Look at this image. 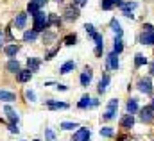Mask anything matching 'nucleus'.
Wrapping results in <instances>:
<instances>
[{"label": "nucleus", "mask_w": 154, "mask_h": 141, "mask_svg": "<svg viewBox=\"0 0 154 141\" xmlns=\"http://www.w3.org/2000/svg\"><path fill=\"white\" fill-rule=\"evenodd\" d=\"M48 29V22H47V14L39 9L38 13L34 14V31H38V32H41V31H47Z\"/></svg>", "instance_id": "obj_1"}, {"label": "nucleus", "mask_w": 154, "mask_h": 141, "mask_svg": "<svg viewBox=\"0 0 154 141\" xmlns=\"http://www.w3.org/2000/svg\"><path fill=\"white\" fill-rule=\"evenodd\" d=\"M116 107H118V100H116V98L109 100V104H108V109H106V112H104V120H113V118H115Z\"/></svg>", "instance_id": "obj_2"}, {"label": "nucleus", "mask_w": 154, "mask_h": 141, "mask_svg": "<svg viewBox=\"0 0 154 141\" xmlns=\"http://www.w3.org/2000/svg\"><path fill=\"white\" fill-rule=\"evenodd\" d=\"M79 7H74V5H68L66 9H65V20H68V22H74L79 18Z\"/></svg>", "instance_id": "obj_3"}, {"label": "nucleus", "mask_w": 154, "mask_h": 141, "mask_svg": "<svg viewBox=\"0 0 154 141\" xmlns=\"http://www.w3.org/2000/svg\"><path fill=\"white\" fill-rule=\"evenodd\" d=\"M138 89H140L142 93L151 95V93H152V84H151V79H142V80L138 82Z\"/></svg>", "instance_id": "obj_4"}, {"label": "nucleus", "mask_w": 154, "mask_h": 141, "mask_svg": "<svg viewBox=\"0 0 154 141\" xmlns=\"http://www.w3.org/2000/svg\"><path fill=\"white\" fill-rule=\"evenodd\" d=\"M4 112L7 114V118H9V122H11V123H18L20 116H18V112H16V111H14L11 106H5V107H4Z\"/></svg>", "instance_id": "obj_5"}, {"label": "nucleus", "mask_w": 154, "mask_h": 141, "mask_svg": "<svg viewBox=\"0 0 154 141\" xmlns=\"http://www.w3.org/2000/svg\"><path fill=\"white\" fill-rule=\"evenodd\" d=\"M122 4H124V0H102V2H100V7H102L104 11H109V9H113L115 5L120 7Z\"/></svg>", "instance_id": "obj_6"}, {"label": "nucleus", "mask_w": 154, "mask_h": 141, "mask_svg": "<svg viewBox=\"0 0 154 141\" xmlns=\"http://www.w3.org/2000/svg\"><path fill=\"white\" fill-rule=\"evenodd\" d=\"M152 118H154V114H152V107L149 106V107H143L142 109V114H140V120L142 122H152Z\"/></svg>", "instance_id": "obj_7"}, {"label": "nucleus", "mask_w": 154, "mask_h": 141, "mask_svg": "<svg viewBox=\"0 0 154 141\" xmlns=\"http://www.w3.org/2000/svg\"><path fill=\"white\" fill-rule=\"evenodd\" d=\"M25 22H27V13H18L16 18H14V27L16 29H23Z\"/></svg>", "instance_id": "obj_8"}, {"label": "nucleus", "mask_w": 154, "mask_h": 141, "mask_svg": "<svg viewBox=\"0 0 154 141\" xmlns=\"http://www.w3.org/2000/svg\"><path fill=\"white\" fill-rule=\"evenodd\" d=\"M120 125H122V129H131L133 125H134V116L129 112V114H125L122 120H120Z\"/></svg>", "instance_id": "obj_9"}, {"label": "nucleus", "mask_w": 154, "mask_h": 141, "mask_svg": "<svg viewBox=\"0 0 154 141\" xmlns=\"http://www.w3.org/2000/svg\"><path fill=\"white\" fill-rule=\"evenodd\" d=\"M90 140V130L88 129H79L74 134V141H88Z\"/></svg>", "instance_id": "obj_10"}, {"label": "nucleus", "mask_w": 154, "mask_h": 141, "mask_svg": "<svg viewBox=\"0 0 154 141\" xmlns=\"http://www.w3.org/2000/svg\"><path fill=\"white\" fill-rule=\"evenodd\" d=\"M5 68H7V71H11V73H18V71L22 70V66H20V63L16 59H9L7 64H5Z\"/></svg>", "instance_id": "obj_11"}, {"label": "nucleus", "mask_w": 154, "mask_h": 141, "mask_svg": "<svg viewBox=\"0 0 154 141\" xmlns=\"http://www.w3.org/2000/svg\"><path fill=\"white\" fill-rule=\"evenodd\" d=\"M90 82H91V70L90 68H84V71L81 73V86L86 88Z\"/></svg>", "instance_id": "obj_12"}, {"label": "nucleus", "mask_w": 154, "mask_h": 141, "mask_svg": "<svg viewBox=\"0 0 154 141\" xmlns=\"http://www.w3.org/2000/svg\"><path fill=\"white\" fill-rule=\"evenodd\" d=\"M0 100H2V102H14V100H16V95L11 93V91L0 89Z\"/></svg>", "instance_id": "obj_13"}, {"label": "nucleus", "mask_w": 154, "mask_h": 141, "mask_svg": "<svg viewBox=\"0 0 154 141\" xmlns=\"http://www.w3.org/2000/svg\"><path fill=\"white\" fill-rule=\"evenodd\" d=\"M93 39H95V45H97L95 54H97V56H100V52H102V48H104V38H102V34H99V32H97Z\"/></svg>", "instance_id": "obj_14"}, {"label": "nucleus", "mask_w": 154, "mask_h": 141, "mask_svg": "<svg viewBox=\"0 0 154 141\" xmlns=\"http://www.w3.org/2000/svg\"><path fill=\"white\" fill-rule=\"evenodd\" d=\"M108 66H109L111 70H116V68H118V54H116V52H111V54L108 56Z\"/></svg>", "instance_id": "obj_15"}, {"label": "nucleus", "mask_w": 154, "mask_h": 141, "mask_svg": "<svg viewBox=\"0 0 154 141\" xmlns=\"http://www.w3.org/2000/svg\"><path fill=\"white\" fill-rule=\"evenodd\" d=\"M39 64H41V61H39L38 57H29L27 59V66H29V70L32 71V73L39 70Z\"/></svg>", "instance_id": "obj_16"}, {"label": "nucleus", "mask_w": 154, "mask_h": 141, "mask_svg": "<svg viewBox=\"0 0 154 141\" xmlns=\"http://www.w3.org/2000/svg\"><path fill=\"white\" fill-rule=\"evenodd\" d=\"M4 52H5L7 57H13V56H16L20 52V46L18 45H7V46H4Z\"/></svg>", "instance_id": "obj_17"}, {"label": "nucleus", "mask_w": 154, "mask_h": 141, "mask_svg": "<svg viewBox=\"0 0 154 141\" xmlns=\"http://www.w3.org/2000/svg\"><path fill=\"white\" fill-rule=\"evenodd\" d=\"M109 80H111V79H109V75H104V77L100 79V82H99V88H97V91H99V93H106Z\"/></svg>", "instance_id": "obj_18"}, {"label": "nucleus", "mask_w": 154, "mask_h": 141, "mask_svg": "<svg viewBox=\"0 0 154 141\" xmlns=\"http://www.w3.org/2000/svg\"><path fill=\"white\" fill-rule=\"evenodd\" d=\"M31 77H32V71L31 70H20L18 71V80L20 82H27V80H31Z\"/></svg>", "instance_id": "obj_19"}, {"label": "nucleus", "mask_w": 154, "mask_h": 141, "mask_svg": "<svg viewBox=\"0 0 154 141\" xmlns=\"http://www.w3.org/2000/svg\"><path fill=\"white\" fill-rule=\"evenodd\" d=\"M39 7H41V5H39L38 2H34V0H31V2H29V5H27V13L34 16V14H36V13L39 11Z\"/></svg>", "instance_id": "obj_20"}, {"label": "nucleus", "mask_w": 154, "mask_h": 141, "mask_svg": "<svg viewBox=\"0 0 154 141\" xmlns=\"http://www.w3.org/2000/svg\"><path fill=\"white\" fill-rule=\"evenodd\" d=\"M74 68H75V63H74V61H66V63L59 68V73H70Z\"/></svg>", "instance_id": "obj_21"}, {"label": "nucleus", "mask_w": 154, "mask_h": 141, "mask_svg": "<svg viewBox=\"0 0 154 141\" xmlns=\"http://www.w3.org/2000/svg\"><path fill=\"white\" fill-rule=\"evenodd\" d=\"M23 39L25 41H36L38 39V31H34V29L32 31H25L23 32Z\"/></svg>", "instance_id": "obj_22"}, {"label": "nucleus", "mask_w": 154, "mask_h": 141, "mask_svg": "<svg viewBox=\"0 0 154 141\" xmlns=\"http://www.w3.org/2000/svg\"><path fill=\"white\" fill-rule=\"evenodd\" d=\"M79 109H86V107H91V98H90V95H84L82 98H81V102L77 104Z\"/></svg>", "instance_id": "obj_23"}, {"label": "nucleus", "mask_w": 154, "mask_h": 141, "mask_svg": "<svg viewBox=\"0 0 154 141\" xmlns=\"http://www.w3.org/2000/svg\"><path fill=\"white\" fill-rule=\"evenodd\" d=\"M47 106L50 107V109H66L68 104H65V102H54V100H47Z\"/></svg>", "instance_id": "obj_24"}, {"label": "nucleus", "mask_w": 154, "mask_h": 141, "mask_svg": "<svg viewBox=\"0 0 154 141\" xmlns=\"http://www.w3.org/2000/svg\"><path fill=\"white\" fill-rule=\"evenodd\" d=\"M142 43L143 45H154V32H143Z\"/></svg>", "instance_id": "obj_25"}, {"label": "nucleus", "mask_w": 154, "mask_h": 141, "mask_svg": "<svg viewBox=\"0 0 154 141\" xmlns=\"http://www.w3.org/2000/svg\"><path fill=\"white\" fill-rule=\"evenodd\" d=\"M127 112H131V114H134L136 111H138V102H136V98H131L129 102H127Z\"/></svg>", "instance_id": "obj_26"}, {"label": "nucleus", "mask_w": 154, "mask_h": 141, "mask_svg": "<svg viewBox=\"0 0 154 141\" xmlns=\"http://www.w3.org/2000/svg\"><path fill=\"white\" fill-rule=\"evenodd\" d=\"M147 63V59H145V56H142V54H136L134 56V66L136 68H140V66H143Z\"/></svg>", "instance_id": "obj_27"}, {"label": "nucleus", "mask_w": 154, "mask_h": 141, "mask_svg": "<svg viewBox=\"0 0 154 141\" xmlns=\"http://www.w3.org/2000/svg\"><path fill=\"white\" fill-rule=\"evenodd\" d=\"M122 50H124V45H122V38H120V36H116V39H115V46H113V52L120 54Z\"/></svg>", "instance_id": "obj_28"}, {"label": "nucleus", "mask_w": 154, "mask_h": 141, "mask_svg": "<svg viewBox=\"0 0 154 141\" xmlns=\"http://www.w3.org/2000/svg\"><path fill=\"white\" fill-rule=\"evenodd\" d=\"M47 22H48V27H50V25H59V22H61V20H59V16H57V14H48Z\"/></svg>", "instance_id": "obj_29"}, {"label": "nucleus", "mask_w": 154, "mask_h": 141, "mask_svg": "<svg viewBox=\"0 0 154 141\" xmlns=\"http://www.w3.org/2000/svg\"><path fill=\"white\" fill-rule=\"evenodd\" d=\"M111 29H113V32H115L116 36L122 38V29H120V23H118L116 20H111Z\"/></svg>", "instance_id": "obj_30"}, {"label": "nucleus", "mask_w": 154, "mask_h": 141, "mask_svg": "<svg viewBox=\"0 0 154 141\" xmlns=\"http://www.w3.org/2000/svg\"><path fill=\"white\" fill-rule=\"evenodd\" d=\"M61 129L72 130V129H79V125H77V123H72V122H63V123H61Z\"/></svg>", "instance_id": "obj_31"}, {"label": "nucleus", "mask_w": 154, "mask_h": 141, "mask_svg": "<svg viewBox=\"0 0 154 141\" xmlns=\"http://www.w3.org/2000/svg\"><path fill=\"white\" fill-rule=\"evenodd\" d=\"M120 7H122V11H133L136 7V2H124Z\"/></svg>", "instance_id": "obj_32"}, {"label": "nucleus", "mask_w": 154, "mask_h": 141, "mask_svg": "<svg viewBox=\"0 0 154 141\" xmlns=\"http://www.w3.org/2000/svg\"><path fill=\"white\" fill-rule=\"evenodd\" d=\"M100 136L111 138V136H113V129H111V127H102V129H100Z\"/></svg>", "instance_id": "obj_33"}, {"label": "nucleus", "mask_w": 154, "mask_h": 141, "mask_svg": "<svg viewBox=\"0 0 154 141\" xmlns=\"http://www.w3.org/2000/svg\"><path fill=\"white\" fill-rule=\"evenodd\" d=\"M25 98H27L29 102H36V93H34L32 89H25Z\"/></svg>", "instance_id": "obj_34"}, {"label": "nucleus", "mask_w": 154, "mask_h": 141, "mask_svg": "<svg viewBox=\"0 0 154 141\" xmlns=\"http://www.w3.org/2000/svg\"><path fill=\"white\" fill-rule=\"evenodd\" d=\"M75 41H77L75 34H68L66 38H65V45H75Z\"/></svg>", "instance_id": "obj_35"}, {"label": "nucleus", "mask_w": 154, "mask_h": 141, "mask_svg": "<svg viewBox=\"0 0 154 141\" xmlns=\"http://www.w3.org/2000/svg\"><path fill=\"white\" fill-rule=\"evenodd\" d=\"M84 29H86V32H88V36L95 38V34H97V32H95V27H93L91 23H86V25H84Z\"/></svg>", "instance_id": "obj_36"}, {"label": "nucleus", "mask_w": 154, "mask_h": 141, "mask_svg": "<svg viewBox=\"0 0 154 141\" xmlns=\"http://www.w3.org/2000/svg\"><path fill=\"white\" fill-rule=\"evenodd\" d=\"M45 138H47V141H56V134L50 129H45Z\"/></svg>", "instance_id": "obj_37"}, {"label": "nucleus", "mask_w": 154, "mask_h": 141, "mask_svg": "<svg viewBox=\"0 0 154 141\" xmlns=\"http://www.w3.org/2000/svg\"><path fill=\"white\" fill-rule=\"evenodd\" d=\"M56 39V34H50V32H47V34H43V41H45V45H48L50 41H54Z\"/></svg>", "instance_id": "obj_38"}, {"label": "nucleus", "mask_w": 154, "mask_h": 141, "mask_svg": "<svg viewBox=\"0 0 154 141\" xmlns=\"http://www.w3.org/2000/svg\"><path fill=\"white\" fill-rule=\"evenodd\" d=\"M9 132H11V134H18V132H20V129L16 127V123H11V125H9Z\"/></svg>", "instance_id": "obj_39"}, {"label": "nucleus", "mask_w": 154, "mask_h": 141, "mask_svg": "<svg viewBox=\"0 0 154 141\" xmlns=\"http://www.w3.org/2000/svg\"><path fill=\"white\" fill-rule=\"evenodd\" d=\"M57 52H59V46H57V48H54V50H50V52L47 54V57H45V59H52V57H54Z\"/></svg>", "instance_id": "obj_40"}, {"label": "nucleus", "mask_w": 154, "mask_h": 141, "mask_svg": "<svg viewBox=\"0 0 154 141\" xmlns=\"http://www.w3.org/2000/svg\"><path fill=\"white\" fill-rule=\"evenodd\" d=\"M143 29H145V32H154V27L151 23H147V25H143Z\"/></svg>", "instance_id": "obj_41"}, {"label": "nucleus", "mask_w": 154, "mask_h": 141, "mask_svg": "<svg viewBox=\"0 0 154 141\" xmlns=\"http://www.w3.org/2000/svg\"><path fill=\"white\" fill-rule=\"evenodd\" d=\"M56 88H57L59 91H65V89H66V86H65V84H56Z\"/></svg>", "instance_id": "obj_42"}, {"label": "nucleus", "mask_w": 154, "mask_h": 141, "mask_svg": "<svg viewBox=\"0 0 154 141\" xmlns=\"http://www.w3.org/2000/svg\"><path fill=\"white\" fill-rule=\"evenodd\" d=\"M74 2H75L77 5H84L86 4V0H74Z\"/></svg>", "instance_id": "obj_43"}, {"label": "nucleus", "mask_w": 154, "mask_h": 141, "mask_svg": "<svg viewBox=\"0 0 154 141\" xmlns=\"http://www.w3.org/2000/svg\"><path fill=\"white\" fill-rule=\"evenodd\" d=\"M2 45H4V32L0 31V48H2Z\"/></svg>", "instance_id": "obj_44"}, {"label": "nucleus", "mask_w": 154, "mask_h": 141, "mask_svg": "<svg viewBox=\"0 0 154 141\" xmlns=\"http://www.w3.org/2000/svg\"><path fill=\"white\" fill-rule=\"evenodd\" d=\"M151 73H152V75H154V63H152V64H151Z\"/></svg>", "instance_id": "obj_45"}, {"label": "nucleus", "mask_w": 154, "mask_h": 141, "mask_svg": "<svg viewBox=\"0 0 154 141\" xmlns=\"http://www.w3.org/2000/svg\"><path fill=\"white\" fill-rule=\"evenodd\" d=\"M151 107H152V111H154V98H152V102H151Z\"/></svg>", "instance_id": "obj_46"}, {"label": "nucleus", "mask_w": 154, "mask_h": 141, "mask_svg": "<svg viewBox=\"0 0 154 141\" xmlns=\"http://www.w3.org/2000/svg\"><path fill=\"white\" fill-rule=\"evenodd\" d=\"M56 2H61V0H56Z\"/></svg>", "instance_id": "obj_47"}]
</instances>
